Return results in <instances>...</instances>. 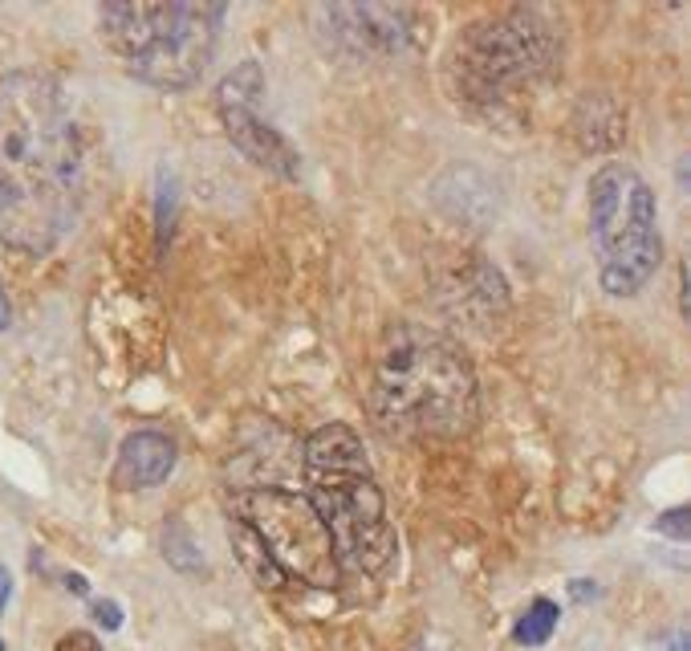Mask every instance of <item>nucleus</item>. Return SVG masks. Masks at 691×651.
Returning <instances> with one entry per match:
<instances>
[{"instance_id":"obj_13","label":"nucleus","mask_w":691,"mask_h":651,"mask_svg":"<svg viewBox=\"0 0 691 651\" xmlns=\"http://www.w3.org/2000/svg\"><path fill=\"white\" fill-rule=\"evenodd\" d=\"M53 651H102V643H98L90 631H70V636L58 639V648Z\"/></svg>"},{"instance_id":"obj_10","label":"nucleus","mask_w":691,"mask_h":651,"mask_svg":"<svg viewBox=\"0 0 691 651\" xmlns=\"http://www.w3.org/2000/svg\"><path fill=\"white\" fill-rule=\"evenodd\" d=\"M175 468V444L163 432H131L114 460V489H155Z\"/></svg>"},{"instance_id":"obj_3","label":"nucleus","mask_w":691,"mask_h":651,"mask_svg":"<svg viewBox=\"0 0 691 651\" xmlns=\"http://www.w3.org/2000/svg\"><path fill=\"white\" fill-rule=\"evenodd\" d=\"M301 468L309 481V505L318 509L334 542V558L354 570L379 574L395 558V529L386 521L383 489L354 428L325 423L306 440Z\"/></svg>"},{"instance_id":"obj_9","label":"nucleus","mask_w":691,"mask_h":651,"mask_svg":"<svg viewBox=\"0 0 691 651\" xmlns=\"http://www.w3.org/2000/svg\"><path fill=\"white\" fill-rule=\"evenodd\" d=\"M220 119H224L229 139L236 143L252 163L285 175V180L297 175V151H293L289 143H285V135H276L273 126L264 123L252 107H220Z\"/></svg>"},{"instance_id":"obj_5","label":"nucleus","mask_w":691,"mask_h":651,"mask_svg":"<svg viewBox=\"0 0 691 651\" xmlns=\"http://www.w3.org/2000/svg\"><path fill=\"white\" fill-rule=\"evenodd\" d=\"M590 241L599 278L610 297H634L655 278L663 241L655 229V192L627 163H610L590 180Z\"/></svg>"},{"instance_id":"obj_1","label":"nucleus","mask_w":691,"mask_h":651,"mask_svg":"<svg viewBox=\"0 0 691 651\" xmlns=\"http://www.w3.org/2000/svg\"><path fill=\"white\" fill-rule=\"evenodd\" d=\"M82 147L58 82L37 70L0 78V241L46 257L77 220Z\"/></svg>"},{"instance_id":"obj_7","label":"nucleus","mask_w":691,"mask_h":651,"mask_svg":"<svg viewBox=\"0 0 691 651\" xmlns=\"http://www.w3.org/2000/svg\"><path fill=\"white\" fill-rule=\"evenodd\" d=\"M553 58V33L538 13H505L492 21L468 25L456 49L452 70L477 94H496L508 82H525L541 74Z\"/></svg>"},{"instance_id":"obj_8","label":"nucleus","mask_w":691,"mask_h":651,"mask_svg":"<svg viewBox=\"0 0 691 651\" xmlns=\"http://www.w3.org/2000/svg\"><path fill=\"white\" fill-rule=\"evenodd\" d=\"M313 16L334 25L338 41L350 58H399L411 41V9L403 4H322Z\"/></svg>"},{"instance_id":"obj_18","label":"nucleus","mask_w":691,"mask_h":651,"mask_svg":"<svg viewBox=\"0 0 691 651\" xmlns=\"http://www.w3.org/2000/svg\"><path fill=\"white\" fill-rule=\"evenodd\" d=\"M65 587L74 590V594H86V578H82V574H70V578H65Z\"/></svg>"},{"instance_id":"obj_11","label":"nucleus","mask_w":691,"mask_h":651,"mask_svg":"<svg viewBox=\"0 0 691 651\" xmlns=\"http://www.w3.org/2000/svg\"><path fill=\"white\" fill-rule=\"evenodd\" d=\"M229 538H232V550H236L240 566H245L248 578H252L257 587H261V590L285 587V574H281V566L269 558V550L261 545V538L252 533V526H248V521H240V517H229Z\"/></svg>"},{"instance_id":"obj_17","label":"nucleus","mask_w":691,"mask_h":651,"mask_svg":"<svg viewBox=\"0 0 691 651\" xmlns=\"http://www.w3.org/2000/svg\"><path fill=\"white\" fill-rule=\"evenodd\" d=\"M9 318H13V310H9V297H4V285H0V330L9 326Z\"/></svg>"},{"instance_id":"obj_14","label":"nucleus","mask_w":691,"mask_h":651,"mask_svg":"<svg viewBox=\"0 0 691 651\" xmlns=\"http://www.w3.org/2000/svg\"><path fill=\"white\" fill-rule=\"evenodd\" d=\"M94 619L102 623V627H107V631H119V627H123V611H119V603H94Z\"/></svg>"},{"instance_id":"obj_16","label":"nucleus","mask_w":691,"mask_h":651,"mask_svg":"<svg viewBox=\"0 0 691 651\" xmlns=\"http://www.w3.org/2000/svg\"><path fill=\"white\" fill-rule=\"evenodd\" d=\"M9 594H13V578H9V570L0 566V615H4V603H9Z\"/></svg>"},{"instance_id":"obj_12","label":"nucleus","mask_w":691,"mask_h":651,"mask_svg":"<svg viewBox=\"0 0 691 651\" xmlns=\"http://www.w3.org/2000/svg\"><path fill=\"white\" fill-rule=\"evenodd\" d=\"M557 603H550V599H538V603L529 606L521 615V623H517V631H513V639L517 643H525V648H541L545 639L557 631Z\"/></svg>"},{"instance_id":"obj_4","label":"nucleus","mask_w":691,"mask_h":651,"mask_svg":"<svg viewBox=\"0 0 691 651\" xmlns=\"http://www.w3.org/2000/svg\"><path fill=\"white\" fill-rule=\"evenodd\" d=\"M224 4H102L98 33L135 78L187 90L212 62Z\"/></svg>"},{"instance_id":"obj_15","label":"nucleus","mask_w":691,"mask_h":651,"mask_svg":"<svg viewBox=\"0 0 691 651\" xmlns=\"http://www.w3.org/2000/svg\"><path fill=\"white\" fill-rule=\"evenodd\" d=\"M659 529L663 533H676V538H688V513L676 509V513H667V517H659Z\"/></svg>"},{"instance_id":"obj_2","label":"nucleus","mask_w":691,"mask_h":651,"mask_svg":"<svg viewBox=\"0 0 691 651\" xmlns=\"http://www.w3.org/2000/svg\"><path fill=\"white\" fill-rule=\"evenodd\" d=\"M367 404L374 423L399 440H456L480 416V388L468 358L423 326L386 330L370 367Z\"/></svg>"},{"instance_id":"obj_19","label":"nucleus","mask_w":691,"mask_h":651,"mask_svg":"<svg viewBox=\"0 0 691 651\" xmlns=\"http://www.w3.org/2000/svg\"><path fill=\"white\" fill-rule=\"evenodd\" d=\"M0 651H4V648H0Z\"/></svg>"},{"instance_id":"obj_6","label":"nucleus","mask_w":691,"mask_h":651,"mask_svg":"<svg viewBox=\"0 0 691 651\" xmlns=\"http://www.w3.org/2000/svg\"><path fill=\"white\" fill-rule=\"evenodd\" d=\"M232 505H236V517L248 521L252 533L261 538V545L281 566V574H297L309 587H334L338 582L334 542H330L322 517L309 505L306 493L257 484V489H240L232 496Z\"/></svg>"}]
</instances>
